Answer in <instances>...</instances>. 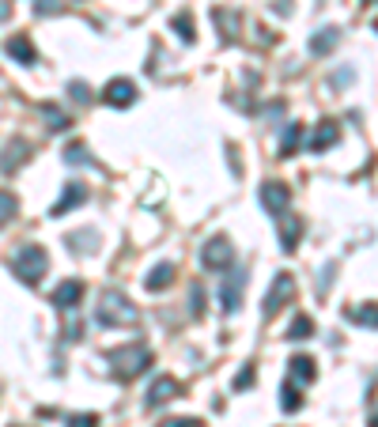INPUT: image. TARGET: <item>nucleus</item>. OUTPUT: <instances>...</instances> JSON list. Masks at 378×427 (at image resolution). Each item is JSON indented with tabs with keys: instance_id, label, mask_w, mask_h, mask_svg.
I'll return each mask as SVG.
<instances>
[{
	"instance_id": "35",
	"label": "nucleus",
	"mask_w": 378,
	"mask_h": 427,
	"mask_svg": "<svg viewBox=\"0 0 378 427\" xmlns=\"http://www.w3.org/2000/svg\"><path fill=\"white\" fill-rule=\"evenodd\" d=\"M363 4H375V0H363Z\"/></svg>"
},
{
	"instance_id": "14",
	"label": "nucleus",
	"mask_w": 378,
	"mask_h": 427,
	"mask_svg": "<svg viewBox=\"0 0 378 427\" xmlns=\"http://www.w3.org/2000/svg\"><path fill=\"white\" fill-rule=\"evenodd\" d=\"M212 23L224 31L227 42H235L238 31H242V12H231V8H216V12H212Z\"/></svg>"
},
{
	"instance_id": "19",
	"label": "nucleus",
	"mask_w": 378,
	"mask_h": 427,
	"mask_svg": "<svg viewBox=\"0 0 378 427\" xmlns=\"http://www.w3.org/2000/svg\"><path fill=\"white\" fill-rule=\"evenodd\" d=\"M337 34H340V31H333V27H326V31H318L314 38H310V53H318V57H321V53H329V50H333V45L340 42Z\"/></svg>"
},
{
	"instance_id": "24",
	"label": "nucleus",
	"mask_w": 378,
	"mask_h": 427,
	"mask_svg": "<svg viewBox=\"0 0 378 427\" xmlns=\"http://www.w3.org/2000/svg\"><path fill=\"white\" fill-rule=\"evenodd\" d=\"M42 114H45V122H50V133H64V129H68V114H61L57 106H50V102H45Z\"/></svg>"
},
{
	"instance_id": "2",
	"label": "nucleus",
	"mask_w": 378,
	"mask_h": 427,
	"mask_svg": "<svg viewBox=\"0 0 378 427\" xmlns=\"http://www.w3.org/2000/svg\"><path fill=\"white\" fill-rule=\"evenodd\" d=\"M110 367H114V378H122V382H133V378H140L144 370L152 367V348H147V345L114 348V352H110Z\"/></svg>"
},
{
	"instance_id": "13",
	"label": "nucleus",
	"mask_w": 378,
	"mask_h": 427,
	"mask_svg": "<svg viewBox=\"0 0 378 427\" xmlns=\"http://www.w3.org/2000/svg\"><path fill=\"white\" fill-rule=\"evenodd\" d=\"M27 159H31V144H27V140H12V144L4 147V155H0V171L15 174Z\"/></svg>"
},
{
	"instance_id": "8",
	"label": "nucleus",
	"mask_w": 378,
	"mask_h": 427,
	"mask_svg": "<svg viewBox=\"0 0 378 427\" xmlns=\"http://www.w3.org/2000/svg\"><path fill=\"white\" fill-rule=\"evenodd\" d=\"M288 201H291V189L284 182H265L261 185V204L272 212V216H284V212H288Z\"/></svg>"
},
{
	"instance_id": "21",
	"label": "nucleus",
	"mask_w": 378,
	"mask_h": 427,
	"mask_svg": "<svg viewBox=\"0 0 378 427\" xmlns=\"http://www.w3.org/2000/svg\"><path fill=\"white\" fill-rule=\"evenodd\" d=\"M303 144V125H288V133H284V144H280V159H291L295 155V147Z\"/></svg>"
},
{
	"instance_id": "30",
	"label": "nucleus",
	"mask_w": 378,
	"mask_h": 427,
	"mask_svg": "<svg viewBox=\"0 0 378 427\" xmlns=\"http://www.w3.org/2000/svg\"><path fill=\"white\" fill-rule=\"evenodd\" d=\"M193 314H197V318L205 314V287L201 284H193Z\"/></svg>"
},
{
	"instance_id": "34",
	"label": "nucleus",
	"mask_w": 378,
	"mask_h": 427,
	"mask_svg": "<svg viewBox=\"0 0 378 427\" xmlns=\"http://www.w3.org/2000/svg\"><path fill=\"white\" fill-rule=\"evenodd\" d=\"M371 427H378V416H375V420H371Z\"/></svg>"
},
{
	"instance_id": "7",
	"label": "nucleus",
	"mask_w": 378,
	"mask_h": 427,
	"mask_svg": "<svg viewBox=\"0 0 378 427\" xmlns=\"http://www.w3.org/2000/svg\"><path fill=\"white\" fill-rule=\"evenodd\" d=\"M174 397H182V382H178V378H170V375H159L152 382V389H147L144 405L147 408H163V405H170Z\"/></svg>"
},
{
	"instance_id": "27",
	"label": "nucleus",
	"mask_w": 378,
	"mask_h": 427,
	"mask_svg": "<svg viewBox=\"0 0 378 427\" xmlns=\"http://www.w3.org/2000/svg\"><path fill=\"white\" fill-rule=\"evenodd\" d=\"M68 246L76 254H87V249H95V235L91 231H76V235H68Z\"/></svg>"
},
{
	"instance_id": "28",
	"label": "nucleus",
	"mask_w": 378,
	"mask_h": 427,
	"mask_svg": "<svg viewBox=\"0 0 378 427\" xmlns=\"http://www.w3.org/2000/svg\"><path fill=\"white\" fill-rule=\"evenodd\" d=\"M64 163H68V166H87V163H91L87 147H84V144H72L68 152H64Z\"/></svg>"
},
{
	"instance_id": "10",
	"label": "nucleus",
	"mask_w": 378,
	"mask_h": 427,
	"mask_svg": "<svg viewBox=\"0 0 378 427\" xmlns=\"http://www.w3.org/2000/svg\"><path fill=\"white\" fill-rule=\"evenodd\" d=\"M276 231H280V246L291 254V249L299 246V238H303V216H291V212L276 216Z\"/></svg>"
},
{
	"instance_id": "25",
	"label": "nucleus",
	"mask_w": 378,
	"mask_h": 427,
	"mask_svg": "<svg viewBox=\"0 0 378 427\" xmlns=\"http://www.w3.org/2000/svg\"><path fill=\"white\" fill-rule=\"evenodd\" d=\"M299 405H303V397H299V389H295L291 382L280 389V408L284 412H299Z\"/></svg>"
},
{
	"instance_id": "3",
	"label": "nucleus",
	"mask_w": 378,
	"mask_h": 427,
	"mask_svg": "<svg viewBox=\"0 0 378 427\" xmlns=\"http://www.w3.org/2000/svg\"><path fill=\"white\" fill-rule=\"evenodd\" d=\"M45 268H50V257H45V249H42V246L27 243V246L15 249V257H12V273L20 276V284L38 287V284H42V276H45Z\"/></svg>"
},
{
	"instance_id": "18",
	"label": "nucleus",
	"mask_w": 378,
	"mask_h": 427,
	"mask_svg": "<svg viewBox=\"0 0 378 427\" xmlns=\"http://www.w3.org/2000/svg\"><path fill=\"white\" fill-rule=\"evenodd\" d=\"M348 318L356 326H367V329H378V306L367 303V306H348Z\"/></svg>"
},
{
	"instance_id": "32",
	"label": "nucleus",
	"mask_w": 378,
	"mask_h": 427,
	"mask_svg": "<svg viewBox=\"0 0 378 427\" xmlns=\"http://www.w3.org/2000/svg\"><path fill=\"white\" fill-rule=\"evenodd\" d=\"M68 91H72V99H76V102H87V99H91V95H87V83H80V80H72Z\"/></svg>"
},
{
	"instance_id": "31",
	"label": "nucleus",
	"mask_w": 378,
	"mask_h": 427,
	"mask_svg": "<svg viewBox=\"0 0 378 427\" xmlns=\"http://www.w3.org/2000/svg\"><path fill=\"white\" fill-rule=\"evenodd\" d=\"M250 386H254V370L250 367L238 370V375H235V389H250Z\"/></svg>"
},
{
	"instance_id": "23",
	"label": "nucleus",
	"mask_w": 378,
	"mask_h": 427,
	"mask_svg": "<svg viewBox=\"0 0 378 427\" xmlns=\"http://www.w3.org/2000/svg\"><path fill=\"white\" fill-rule=\"evenodd\" d=\"M310 333H314V321H310L307 314H299V318L288 326V340H307Z\"/></svg>"
},
{
	"instance_id": "5",
	"label": "nucleus",
	"mask_w": 378,
	"mask_h": 427,
	"mask_svg": "<svg viewBox=\"0 0 378 427\" xmlns=\"http://www.w3.org/2000/svg\"><path fill=\"white\" fill-rule=\"evenodd\" d=\"M242 291H246V268H231L219 284V303H224V314H238L242 306Z\"/></svg>"
},
{
	"instance_id": "22",
	"label": "nucleus",
	"mask_w": 378,
	"mask_h": 427,
	"mask_svg": "<svg viewBox=\"0 0 378 427\" xmlns=\"http://www.w3.org/2000/svg\"><path fill=\"white\" fill-rule=\"evenodd\" d=\"M15 212H20V201H15L8 189H0V227H4V224H12V219H15Z\"/></svg>"
},
{
	"instance_id": "9",
	"label": "nucleus",
	"mask_w": 378,
	"mask_h": 427,
	"mask_svg": "<svg viewBox=\"0 0 378 427\" xmlns=\"http://www.w3.org/2000/svg\"><path fill=\"white\" fill-rule=\"evenodd\" d=\"M103 102L106 106H133L136 102V87H133V80H110L106 83V91H103Z\"/></svg>"
},
{
	"instance_id": "11",
	"label": "nucleus",
	"mask_w": 378,
	"mask_h": 427,
	"mask_svg": "<svg viewBox=\"0 0 378 427\" xmlns=\"http://www.w3.org/2000/svg\"><path fill=\"white\" fill-rule=\"evenodd\" d=\"M84 280H64L57 291H53V306H57V310H76L80 303H84Z\"/></svg>"
},
{
	"instance_id": "15",
	"label": "nucleus",
	"mask_w": 378,
	"mask_h": 427,
	"mask_svg": "<svg viewBox=\"0 0 378 427\" xmlns=\"http://www.w3.org/2000/svg\"><path fill=\"white\" fill-rule=\"evenodd\" d=\"M174 276H178V268H174L170 261H163V265H155L152 273L144 276V287L147 291H167V287L174 284Z\"/></svg>"
},
{
	"instance_id": "4",
	"label": "nucleus",
	"mask_w": 378,
	"mask_h": 427,
	"mask_svg": "<svg viewBox=\"0 0 378 427\" xmlns=\"http://www.w3.org/2000/svg\"><path fill=\"white\" fill-rule=\"evenodd\" d=\"M201 265L212 268V273H219V268H231V265H235V246H231V238H224V235L208 238L205 249H201Z\"/></svg>"
},
{
	"instance_id": "29",
	"label": "nucleus",
	"mask_w": 378,
	"mask_h": 427,
	"mask_svg": "<svg viewBox=\"0 0 378 427\" xmlns=\"http://www.w3.org/2000/svg\"><path fill=\"white\" fill-rule=\"evenodd\" d=\"M68 427H99V416L95 412H80V416H72Z\"/></svg>"
},
{
	"instance_id": "6",
	"label": "nucleus",
	"mask_w": 378,
	"mask_h": 427,
	"mask_svg": "<svg viewBox=\"0 0 378 427\" xmlns=\"http://www.w3.org/2000/svg\"><path fill=\"white\" fill-rule=\"evenodd\" d=\"M295 299V276L291 273H280L269 287V295H265V318H272V314H280L284 306Z\"/></svg>"
},
{
	"instance_id": "1",
	"label": "nucleus",
	"mask_w": 378,
	"mask_h": 427,
	"mask_svg": "<svg viewBox=\"0 0 378 427\" xmlns=\"http://www.w3.org/2000/svg\"><path fill=\"white\" fill-rule=\"evenodd\" d=\"M95 321L106 329H122V326H136L140 321V310L129 303V295L122 291H103V299L95 306Z\"/></svg>"
},
{
	"instance_id": "16",
	"label": "nucleus",
	"mask_w": 378,
	"mask_h": 427,
	"mask_svg": "<svg viewBox=\"0 0 378 427\" xmlns=\"http://www.w3.org/2000/svg\"><path fill=\"white\" fill-rule=\"evenodd\" d=\"M8 57H15V61H23V64H34L38 61V50L31 45V38H23V34H15V38H8Z\"/></svg>"
},
{
	"instance_id": "17",
	"label": "nucleus",
	"mask_w": 378,
	"mask_h": 427,
	"mask_svg": "<svg viewBox=\"0 0 378 427\" xmlns=\"http://www.w3.org/2000/svg\"><path fill=\"white\" fill-rule=\"evenodd\" d=\"M340 140V129H337V122H321L318 125V133L310 136V152H326L329 144H337Z\"/></svg>"
},
{
	"instance_id": "33",
	"label": "nucleus",
	"mask_w": 378,
	"mask_h": 427,
	"mask_svg": "<svg viewBox=\"0 0 378 427\" xmlns=\"http://www.w3.org/2000/svg\"><path fill=\"white\" fill-rule=\"evenodd\" d=\"M163 427H201V420H167Z\"/></svg>"
},
{
	"instance_id": "20",
	"label": "nucleus",
	"mask_w": 378,
	"mask_h": 427,
	"mask_svg": "<svg viewBox=\"0 0 378 427\" xmlns=\"http://www.w3.org/2000/svg\"><path fill=\"white\" fill-rule=\"evenodd\" d=\"M291 378H299V382H314V359L310 356H291Z\"/></svg>"
},
{
	"instance_id": "26",
	"label": "nucleus",
	"mask_w": 378,
	"mask_h": 427,
	"mask_svg": "<svg viewBox=\"0 0 378 427\" xmlns=\"http://www.w3.org/2000/svg\"><path fill=\"white\" fill-rule=\"evenodd\" d=\"M174 31H178L182 42H193V38H197V34H193V15H189V12L174 15Z\"/></svg>"
},
{
	"instance_id": "12",
	"label": "nucleus",
	"mask_w": 378,
	"mask_h": 427,
	"mask_svg": "<svg viewBox=\"0 0 378 427\" xmlns=\"http://www.w3.org/2000/svg\"><path fill=\"white\" fill-rule=\"evenodd\" d=\"M87 193H91V189H87L84 182H68V185H64V193L57 197V204H53V216H68L76 204L87 201Z\"/></svg>"
}]
</instances>
